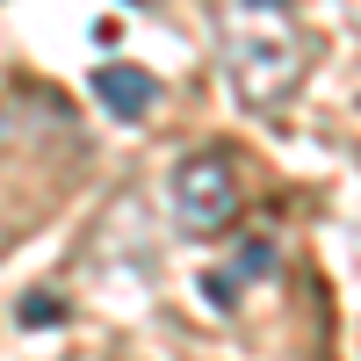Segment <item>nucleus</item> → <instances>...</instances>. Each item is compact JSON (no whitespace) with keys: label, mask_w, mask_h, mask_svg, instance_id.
<instances>
[{"label":"nucleus","mask_w":361,"mask_h":361,"mask_svg":"<svg viewBox=\"0 0 361 361\" xmlns=\"http://www.w3.org/2000/svg\"><path fill=\"white\" fill-rule=\"evenodd\" d=\"M304 58H311V44L296 37L289 8H246V22L224 37V73L238 80V94H246L253 109L282 102L296 87V73H304Z\"/></svg>","instance_id":"f257e3e1"},{"label":"nucleus","mask_w":361,"mask_h":361,"mask_svg":"<svg viewBox=\"0 0 361 361\" xmlns=\"http://www.w3.org/2000/svg\"><path fill=\"white\" fill-rule=\"evenodd\" d=\"M166 209L180 231H224L238 217V166L224 152H188L166 180Z\"/></svg>","instance_id":"f03ea898"},{"label":"nucleus","mask_w":361,"mask_h":361,"mask_svg":"<svg viewBox=\"0 0 361 361\" xmlns=\"http://www.w3.org/2000/svg\"><path fill=\"white\" fill-rule=\"evenodd\" d=\"M94 102L116 116V123H137V116H152L159 80L145 73V66H102V73H94Z\"/></svg>","instance_id":"7ed1b4c3"},{"label":"nucleus","mask_w":361,"mask_h":361,"mask_svg":"<svg viewBox=\"0 0 361 361\" xmlns=\"http://www.w3.org/2000/svg\"><path fill=\"white\" fill-rule=\"evenodd\" d=\"M260 275H275V246H267V238H246V246H238V289L260 282Z\"/></svg>","instance_id":"20e7f679"},{"label":"nucleus","mask_w":361,"mask_h":361,"mask_svg":"<svg viewBox=\"0 0 361 361\" xmlns=\"http://www.w3.org/2000/svg\"><path fill=\"white\" fill-rule=\"evenodd\" d=\"M58 318H66V296H51V289H29V296H22V325H37V333H44V325H58Z\"/></svg>","instance_id":"39448f33"},{"label":"nucleus","mask_w":361,"mask_h":361,"mask_svg":"<svg viewBox=\"0 0 361 361\" xmlns=\"http://www.w3.org/2000/svg\"><path fill=\"white\" fill-rule=\"evenodd\" d=\"M246 8H289V0H246Z\"/></svg>","instance_id":"423d86ee"},{"label":"nucleus","mask_w":361,"mask_h":361,"mask_svg":"<svg viewBox=\"0 0 361 361\" xmlns=\"http://www.w3.org/2000/svg\"><path fill=\"white\" fill-rule=\"evenodd\" d=\"M137 8H145V0H137Z\"/></svg>","instance_id":"0eeeda50"}]
</instances>
